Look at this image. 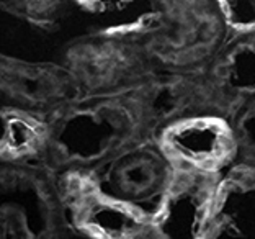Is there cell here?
<instances>
[{"label":"cell","instance_id":"3","mask_svg":"<svg viewBox=\"0 0 255 239\" xmlns=\"http://www.w3.org/2000/svg\"><path fill=\"white\" fill-rule=\"evenodd\" d=\"M167 148L185 162L210 167L223 159L229 149V135L216 120H188L167 133Z\"/></svg>","mask_w":255,"mask_h":239},{"label":"cell","instance_id":"5","mask_svg":"<svg viewBox=\"0 0 255 239\" xmlns=\"http://www.w3.org/2000/svg\"><path fill=\"white\" fill-rule=\"evenodd\" d=\"M228 20L237 28L255 26V0H221Z\"/></svg>","mask_w":255,"mask_h":239},{"label":"cell","instance_id":"4","mask_svg":"<svg viewBox=\"0 0 255 239\" xmlns=\"http://www.w3.org/2000/svg\"><path fill=\"white\" fill-rule=\"evenodd\" d=\"M84 220L97 235L108 239H134L142 231V221L136 212L107 200L90 202Z\"/></svg>","mask_w":255,"mask_h":239},{"label":"cell","instance_id":"6","mask_svg":"<svg viewBox=\"0 0 255 239\" xmlns=\"http://www.w3.org/2000/svg\"><path fill=\"white\" fill-rule=\"evenodd\" d=\"M36 139V131L34 128L26 123L25 120L11 118L7 125V146L11 151L21 153L31 148V144Z\"/></svg>","mask_w":255,"mask_h":239},{"label":"cell","instance_id":"1","mask_svg":"<svg viewBox=\"0 0 255 239\" xmlns=\"http://www.w3.org/2000/svg\"><path fill=\"white\" fill-rule=\"evenodd\" d=\"M213 198L211 180L206 176L177 177L155 223L157 239H203L210 226Z\"/></svg>","mask_w":255,"mask_h":239},{"label":"cell","instance_id":"2","mask_svg":"<svg viewBox=\"0 0 255 239\" xmlns=\"http://www.w3.org/2000/svg\"><path fill=\"white\" fill-rule=\"evenodd\" d=\"M213 212L205 239H255V179L226 184Z\"/></svg>","mask_w":255,"mask_h":239}]
</instances>
